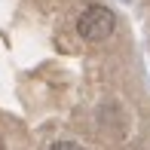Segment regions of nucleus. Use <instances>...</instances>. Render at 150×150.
<instances>
[{
    "mask_svg": "<svg viewBox=\"0 0 150 150\" xmlns=\"http://www.w3.org/2000/svg\"><path fill=\"white\" fill-rule=\"evenodd\" d=\"M113 31H117V16L101 3H89L77 18V34L86 43H104Z\"/></svg>",
    "mask_w": 150,
    "mask_h": 150,
    "instance_id": "nucleus-1",
    "label": "nucleus"
},
{
    "mask_svg": "<svg viewBox=\"0 0 150 150\" xmlns=\"http://www.w3.org/2000/svg\"><path fill=\"white\" fill-rule=\"evenodd\" d=\"M49 150H83V147H80L77 141H55Z\"/></svg>",
    "mask_w": 150,
    "mask_h": 150,
    "instance_id": "nucleus-2",
    "label": "nucleus"
},
{
    "mask_svg": "<svg viewBox=\"0 0 150 150\" xmlns=\"http://www.w3.org/2000/svg\"><path fill=\"white\" fill-rule=\"evenodd\" d=\"M0 150H3V138H0Z\"/></svg>",
    "mask_w": 150,
    "mask_h": 150,
    "instance_id": "nucleus-3",
    "label": "nucleus"
}]
</instances>
